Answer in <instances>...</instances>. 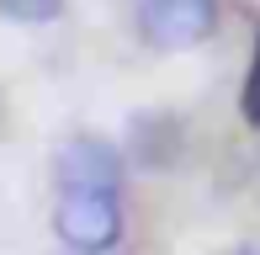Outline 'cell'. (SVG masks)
I'll return each instance as SVG.
<instances>
[{
    "label": "cell",
    "mask_w": 260,
    "mask_h": 255,
    "mask_svg": "<svg viewBox=\"0 0 260 255\" xmlns=\"http://www.w3.org/2000/svg\"><path fill=\"white\" fill-rule=\"evenodd\" d=\"M53 234L75 255H106L122 239V202H117V192H64L53 207Z\"/></svg>",
    "instance_id": "6da1fadb"
},
{
    "label": "cell",
    "mask_w": 260,
    "mask_h": 255,
    "mask_svg": "<svg viewBox=\"0 0 260 255\" xmlns=\"http://www.w3.org/2000/svg\"><path fill=\"white\" fill-rule=\"evenodd\" d=\"M138 32L149 48H197L218 32V0H144Z\"/></svg>",
    "instance_id": "7a4b0ae2"
},
{
    "label": "cell",
    "mask_w": 260,
    "mask_h": 255,
    "mask_svg": "<svg viewBox=\"0 0 260 255\" xmlns=\"http://www.w3.org/2000/svg\"><path fill=\"white\" fill-rule=\"evenodd\" d=\"M122 154L101 133H75L53 149V176L64 192H117L122 186Z\"/></svg>",
    "instance_id": "3957f363"
},
{
    "label": "cell",
    "mask_w": 260,
    "mask_h": 255,
    "mask_svg": "<svg viewBox=\"0 0 260 255\" xmlns=\"http://www.w3.org/2000/svg\"><path fill=\"white\" fill-rule=\"evenodd\" d=\"M0 11H6L11 21H27V27H38V21H53L58 11H64V0H0Z\"/></svg>",
    "instance_id": "277c9868"
},
{
    "label": "cell",
    "mask_w": 260,
    "mask_h": 255,
    "mask_svg": "<svg viewBox=\"0 0 260 255\" xmlns=\"http://www.w3.org/2000/svg\"><path fill=\"white\" fill-rule=\"evenodd\" d=\"M239 112H244V122H250V128H260V38H255V53H250V75H244Z\"/></svg>",
    "instance_id": "5b68a950"
}]
</instances>
